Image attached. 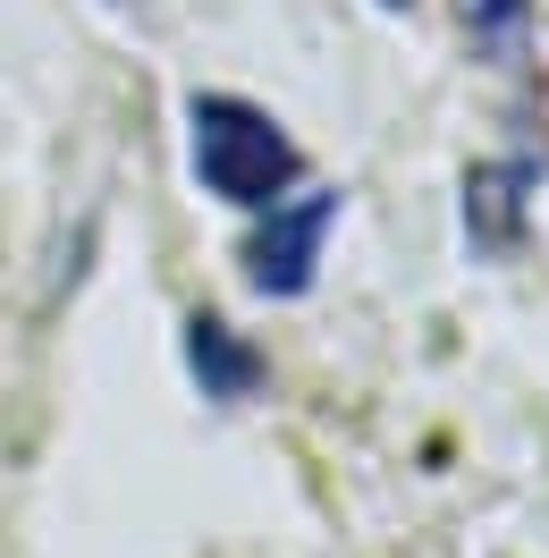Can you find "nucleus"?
Instances as JSON below:
<instances>
[{
	"label": "nucleus",
	"instance_id": "nucleus-1",
	"mask_svg": "<svg viewBox=\"0 0 549 558\" xmlns=\"http://www.w3.org/2000/svg\"><path fill=\"white\" fill-rule=\"evenodd\" d=\"M186 153H195V178L237 211L288 204L296 178H305V153L279 136V119L254 110L245 94H195L186 102Z\"/></svg>",
	"mask_w": 549,
	"mask_h": 558
},
{
	"label": "nucleus",
	"instance_id": "nucleus-2",
	"mask_svg": "<svg viewBox=\"0 0 549 558\" xmlns=\"http://www.w3.org/2000/svg\"><path fill=\"white\" fill-rule=\"evenodd\" d=\"M330 220H339V195H330V186H296L288 204L263 211V229L245 238V279H254V296H305L313 271H321Z\"/></svg>",
	"mask_w": 549,
	"mask_h": 558
},
{
	"label": "nucleus",
	"instance_id": "nucleus-3",
	"mask_svg": "<svg viewBox=\"0 0 549 558\" xmlns=\"http://www.w3.org/2000/svg\"><path fill=\"white\" fill-rule=\"evenodd\" d=\"M533 186H541V161H533V153L481 161V170L465 178V238H474V254H515V245H524Z\"/></svg>",
	"mask_w": 549,
	"mask_h": 558
},
{
	"label": "nucleus",
	"instance_id": "nucleus-4",
	"mask_svg": "<svg viewBox=\"0 0 549 558\" xmlns=\"http://www.w3.org/2000/svg\"><path fill=\"white\" fill-rule=\"evenodd\" d=\"M186 373H195V389H204L211 407H237V398H254L263 389V348L245 339V330H229L220 314H195L186 322Z\"/></svg>",
	"mask_w": 549,
	"mask_h": 558
},
{
	"label": "nucleus",
	"instance_id": "nucleus-5",
	"mask_svg": "<svg viewBox=\"0 0 549 558\" xmlns=\"http://www.w3.org/2000/svg\"><path fill=\"white\" fill-rule=\"evenodd\" d=\"M456 9H465L474 43H515V35H524V17H533V0H456Z\"/></svg>",
	"mask_w": 549,
	"mask_h": 558
},
{
	"label": "nucleus",
	"instance_id": "nucleus-6",
	"mask_svg": "<svg viewBox=\"0 0 549 558\" xmlns=\"http://www.w3.org/2000/svg\"><path fill=\"white\" fill-rule=\"evenodd\" d=\"M380 9H406V0H380Z\"/></svg>",
	"mask_w": 549,
	"mask_h": 558
}]
</instances>
